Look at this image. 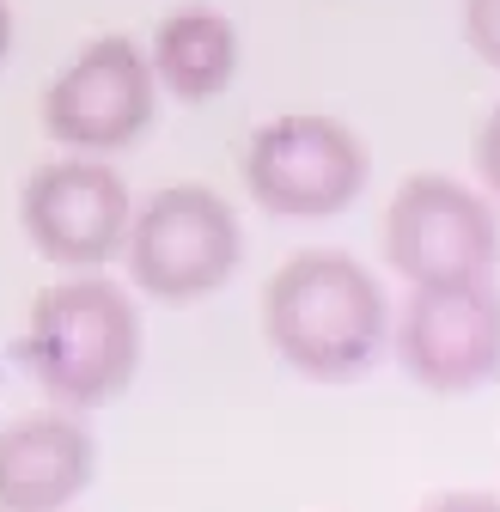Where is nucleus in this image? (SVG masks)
<instances>
[{"label": "nucleus", "mask_w": 500, "mask_h": 512, "mask_svg": "<svg viewBox=\"0 0 500 512\" xmlns=\"http://www.w3.org/2000/svg\"><path fill=\"white\" fill-rule=\"evenodd\" d=\"M7 49H13V7L0 0V61H7Z\"/></svg>", "instance_id": "14"}, {"label": "nucleus", "mask_w": 500, "mask_h": 512, "mask_svg": "<svg viewBox=\"0 0 500 512\" xmlns=\"http://www.w3.org/2000/svg\"><path fill=\"white\" fill-rule=\"evenodd\" d=\"M153 61L129 37H92L43 92V128L74 153H116L153 122Z\"/></svg>", "instance_id": "6"}, {"label": "nucleus", "mask_w": 500, "mask_h": 512, "mask_svg": "<svg viewBox=\"0 0 500 512\" xmlns=\"http://www.w3.org/2000/svg\"><path fill=\"white\" fill-rule=\"evenodd\" d=\"M385 256L415 287L482 281L500 263V220L476 189L452 177H409L385 208Z\"/></svg>", "instance_id": "5"}, {"label": "nucleus", "mask_w": 500, "mask_h": 512, "mask_svg": "<svg viewBox=\"0 0 500 512\" xmlns=\"http://www.w3.org/2000/svg\"><path fill=\"white\" fill-rule=\"evenodd\" d=\"M464 37L488 68H500V0H464Z\"/></svg>", "instance_id": "11"}, {"label": "nucleus", "mask_w": 500, "mask_h": 512, "mask_svg": "<svg viewBox=\"0 0 500 512\" xmlns=\"http://www.w3.org/2000/svg\"><path fill=\"white\" fill-rule=\"evenodd\" d=\"M397 354L427 391H476L500 378V293L482 281H427L409 293Z\"/></svg>", "instance_id": "7"}, {"label": "nucleus", "mask_w": 500, "mask_h": 512, "mask_svg": "<svg viewBox=\"0 0 500 512\" xmlns=\"http://www.w3.org/2000/svg\"><path fill=\"white\" fill-rule=\"evenodd\" d=\"M153 80L177 98H214L238 74V31L214 7H177L153 37Z\"/></svg>", "instance_id": "10"}, {"label": "nucleus", "mask_w": 500, "mask_h": 512, "mask_svg": "<svg viewBox=\"0 0 500 512\" xmlns=\"http://www.w3.org/2000/svg\"><path fill=\"white\" fill-rule=\"evenodd\" d=\"M244 183L281 220H330L366 189V147L336 116H275L244 153Z\"/></svg>", "instance_id": "3"}, {"label": "nucleus", "mask_w": 500, "mask_h": 512, "mask_svg": "<svg viewBox=\"0 0 500 512\" xmlns=\"http://www.w3.org/2000/svg\"><path fill=\"white\" fill-rule=\"evenodd\" d=\"M98 476V445L68 415H25L0 427V512H61Z\"/></svg>", "instance_id": "9"}, {"label": "nucleus", "mask_w": 500, "mask_h": 512, "mask_svg": "<svg viewBox=\"0 0 500 512\" xmlns=\"http://www.w3.org/2000/svg\"><path fill=\"white\" fill-rule=\"evenodd\" d=\"M25 366L55 403L98 409L129 391L141 372V317L116 281L80 275L61 281L31 305L25 330Z\"/></svg>", "instance_id": "2"}, {"label": "nucleus", "mask_w": 500, "mask_h": 512, "mask_svg": "<svg viewBox=\"0 0 500 512\" xmlns=\"http://www.w3.org/2000/svg\"><path fill=\"white\" fill-rule=\"evenodd\" d=\"M25 238L55 269H104L129 244V183L98 159H61L25 183Z\"/></svg>", "instance_id": "8"}, {"label": "nucleus", "mask_w": 500, "mask_h": 512, "mask_svg": "<svg viewBox=\"0 0 500 512\" xmlns=\"http://www.w3.org/2000/svg\"><path fill=\"white\" fill-rule=\"evenodd\" d=\"M476 165H482V177H488V189L500 196V110L482 122V135H476Z\"/></svg>", "instance_id": "12"}, {"label": "nucleus", "mask_w": 500, "mask_h": 512, "mask_svg": "<svg viewBox=\"0 0 500 512\" xmlns=\"http://www.w3.org/2000/svg\"><path fill=\"white\" fill-rule=\"evenodd\" d=\"M244 232L232 208L202 183L159 189L129 220V269L153 299H202L232 281Z\"/></svg>", "instance_id": "4"}, {"label": "nucleus", "mask_w": 500, "mask_h": 512, "mask_svg": "<svg viewBox=\"0 0 500 512\" xmlns=\"http://www.w3.org/2000/svg\"><path fill=\"white\" fill-rule=\"evenodd\" d=\"M421 512H500V500H488V494H440V500H427Z\"/></svg>", "instance_id": "13"}, {"label": "nucleus", "mask_w": 500, "mask_h": 512, "mask_svg": "<svg viewBox=\"0 0 500 512\" xmlns=\"http://www.w3.org/2000/svg\"><path fill=\"white\" fill-rule=\"evenodd\" d=\"M263 324L293 372L318 384H348L385 348V293L354 256L305 250L269 281Z\"/></svg>", "instance_id": "1"}]
</instances>
